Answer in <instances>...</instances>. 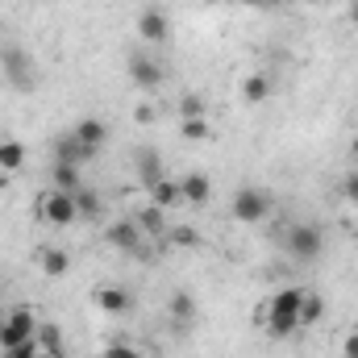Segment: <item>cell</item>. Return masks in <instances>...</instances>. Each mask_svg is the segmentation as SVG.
<instances>
[{
    "instance_id": "obj_4",
    "label": "cell",
    "mask_w": 358,
    "mask_h": 358,
    "mask_svg": "<svg viewBox=\"0 0 358 358\" xmlns=\"http://www.w3.org/2000/svg\"><path fill=\"white\" fill-rule=\"evenodd\" d=\"M34 338H38V317H34V308H8L4 321H0V346L13 350V346H25V342H34Z\"/></svg>"
},
{
    "instance_id": "obj_31",
    "label": "cell",
    "mask_w": 358,
    "mask_h": 358,
    "mask_svg": "<svg viewBox=\"0 0 358 358\" xmlns=\"http://www.w3.org/2000/svg\"><path fill=\"white\" fill-rule=\"evenodd\" d=\"M246 8H271V4H279V0H242Z\"/></svg>"
},
{
    "instance_id": "obj_2",
    "label": "cell",
    "mask_w": 358,
    "mask_h": 358,
    "mask_svg": "<svg viewBox=\"0 0 358 358\" xmlns=\"http://www.w3.org/2000/svg\"><path fill=\"white\" fill-rule=\"evenodd\" d=\"M283 250H287L296 263H313V259H321V250H325V234H321V225H313V221L287 225V229H283Z\"/></svg>"
},
{
    "instance_id": "obj_33",
    "label": "cell",
    "mask_w": 358,
    "mask_h": 358,
    "mask_svg": "<svg viewBox=\"0 0 358 358\" xmlns=\"http://www.w3.org/2000/svg\"><path fill=\"white\" fill-rule=\"evenodd\" d=\"M34 358H59V355H50V350H38V355H34Z\"/></svg>"
},
{
    "instance_id": "obj_13",
    "label": "cell",
    "mask_w": 358,
    "mask_h": 358,
    "mask_svg": "<svg viewBox=\"0 0 358 358\" xmlns=\"http://www.w3.org/2000/svg\"><path fill=\"white\" fill-rule=\"evenodd\" d=\"M96 304H100V313H113V317H121V313H129V308H134L129 292H125V287H113V283L96 287Z\"/></svg>"
},
{
    "instance_id": "obj_18",
    "label": "cell",
    "mask_w": 358,
    "mask_h": 358,
    "mask_svg": "<svg viewBox=\"0 0 358 358\" xmlns=\"http://www.w3.org/2000/svg\"><path fill=\"white\" fill-rule=\"evenodd\" d=\"M267 96H271V76L255 71V76L242 80V100H246V104H263Z\"/></svg>"
},
{
    "instance_id": "obj_7",
    "label": "cell",
    "mask_w": 358,
    "mask_h": 358,
    "mask_svg": "<svg viewBox=\"0 0 358 358\" xmlns=\"http://www.w3.org/2000/svg\"><path fill=\"white\" fill-rule=\"evenodd\" d=\"M0 67H4V76H8V84H17L21 92L34 88V63H29V55L21 50V46H0Z\"/></svg>"
},
{
    "instance_id": "obj_30",
    "label": "cell",
    "mask_w": 358,
    "mask_h": 358,
    "mask_svg": "<svg viewBox=\"0 0 358 358\" xmlns=\"http://www.w3.org/2000/svg\"><path fill=\"white\" fill-rule=\"evenodd\" d=\"M342 355H346V358H358V329H355V334H346V342H342Z\"/></svg>"
},
{
    "instance_id": "obj_22",
    "label": "cell",
    "mask_w": 358,
    "mask_h": 358,
    "mask_svg": "<svg viewBox=\"0 0 358 358\" xmlns=\"http://www.w3.org/2000/svg\"><path fill=\"white\" fill-rule=\"evenodd\" d=\"M200 117H208V104H204V96H196V92L179 96V121H200Z\"/></svg>"
},
{
    "instance_id": "obj_24",
    "label": "cell",
    "mask_w": 358,
    "mask_h": 358,
    "mask_svg": "<svg viewBox=\"0 0 358 358\" xmlns=\"http://www.w3.org/2000/svg\"><path fill=\"white\" fill-rule=\"evenodd\" d=\"M179 134L187 138V142H208L213 138V125L200 117V121H179Z\"/></svg>"
},
{
    "instance_id": "obj_36",
    "label": "cell",
    "mask_w": 358,
    "mask_h": 358,
    "mask_svg": "<svg viewBox=\"0 0 358 358\" xmlns=\"http://www.w3.org/2000/svg\"><path fill=\"white\" fill-rule=\"evenodd\" d=\"M208 4H221V0H208Z\"/></svg>"
},
{
    "instance_id": "obj_5",
    "label": "cell",
    "mask_w": 358,
    "mask_h": 358,
    "mask_svg": "<svg viewBox=\"0 0 358 358\" xmlns=\"http://www.w3.org/2000/svg\"><path fill=\"white\" fill-rule=\"evenodd\" d=\"M104 242L113 246V250H121V255H146V234L138 229V221L134 217H125V221H113L108 229H104Z\"/></svg>"
},
{
    "instance_id": "obj_20",
    "label": "cell",
    "mask_w": 358,
    "mask_h": 358,
    "mask_svg": "<svg viewBox=\"0 0 358 358\" xmlns=\"http://www.w3.org/2000/svg\"><path fill=\"white\" fill-rule=\"evenodd\" d=\"M55 187L76 196V192L84 187V179H80V167H76V163H55Z\"/></svg>"
},
{
    "instance_id": "obj_32",
    "label": "cell",
    "mask_w": 358,
    "mask_h": 358,
    "mask_svg": "<svg viewBox=\"0 0 358 358\" xmlns=\"http://www.w3.org/2000/svg\"><path fill=\"white\" fill-rule=\"evenodd\" d=\"M350 21H355V25H358V0H355V4H350Z\"/></svg>"
},
{
    "instance_id": "obj_14",
    "label": "cell",
    "mask_w": 358,
    "mask_h": 358,
    "mask_svg": "<svg viewBox=\"0 0 358 358\" xmlns=\"http://www.w3.org/2000/svg\"><path fill=\"white\" fill-rule=\"evenodd\" d=\"M134 221H138V229H142L146 238H163V234H167V213H163L159 204L138 208V213H134Z\"/></svg>"
},
{
    "instance_id": "obj_21",
    "label": "cell",
    "mask_w": 358,
    "mask_h": 358,
    "mask_svg": "<svg viewBox=\"0 0 358 358\" xmlns=\"http://www.w3.org/2000/svg\"><path fill=\"white\" fill-rule=\"evenodd\" d=\"M76 213H80L84 221H100L104 208H100V196H96L92 187H80V192H76Z\"/></svg>"
},
{
    "instance_id": "obj_12",
    "label": "cell",
    "mask_w": 358,
    "mask_h": 358,
    "mask_svg": "<svg viewBox=\"0 0 358 358\" xmlns=\"http://www.w3.org/2000/svg\"><path fill=\"white\" fill-rule=\"evenodd\" d=\"M146 196H150V204H159L163 213H171V208L183 204V187H179V179H171V176H163L155 187H146Z\"/></svg>"
},
{
    "instance_id": "obj_19",
    "label": "cell",
    "mask_w": 358,
    "mask_h": 358,
    "mask_svg": "<svg viewBox=\"0 0 358 358\" xmlns=\"http://www.w3.org/2000/svg\"><path fill=\"white\" fill-rule=\"evenodd\" d=\"M321 317H325L321 292H308V287H304V300H300V329H304V325H317Z\"/></svg>"
},
{
    "instance_id": "obj_10",
    "label": "cell",
    "mask_w": 358,
    "mask_h": 358,
    "mask_svg": "<svg viewBox=\"0 0 358 358\" xmlns=\"http://www.w3.org/2000/svg\"><path fill=\"white\" fill-rule=\"evenodd\" d=\"M167 17L159 13V8H146L142 17H138V38L146 42V46H159V42H167Z\"/></svg>"
},
{
    "instance_id": "obj_6",
    "label": "cell",
    "mask_w": 358,
    "mask_h": 358,
    "mask_svg": "<svg viewBox=\"0 0 358 358\" xmlns=\"http://www.w3.org/2000/svg\"><path fill=\"white\" fill-rule=\"evenodd\" d=\"M38 213L50 221V225H71V221H80V213H76V196L71 192H59V187H50L42 200H38Z\"/></svg>"
},
{
    "instance_id": "obj_38",
    "label": "cell",
    "mask_w": 358,
    "mask_h": 358,
    "mask_svg": "<svg viewBox=\"0 0 358 358\" xmlns=\"http://www.w3.org/2000/svg\"><path fill=\"white\" fill-rule=\"evenodd\" d=\"M0 142H4V138H0Z\"/></svg>"
},
{
    "instance_id": "obj_29",
    "label": "cell",
    "mask_w": 358,
    "mask_h": 358,
    "mask_svg": "<svg viewBox=\"0 0 358 358\" xmlns=\"http://www.w3.org/2000/svg\"><path fill=\"white\" fill-rule=\"evenodd\" d=\"M342 196H346V200H355V204H358V171H350V176L342 179Z\"/></svg>"
},
{
    "instance_id": "obj_25",
    "label": "cell",
    "mask_w": 358,
    "mask_h": 358,
    "mask_svg": "<svg viewBox=\"0 0 358 358\" xmlns=\"http://www.w3.org/2000/svg\"><path fill=\"white\" fill-rule=\"evenodd\" d=\"M167 308H171V317H176V321H192V317H196V300H192L187 292H176Z\"/></svg>"
},
{
    "instance_id": "obj_27",
    "label": "cell",
    "mask_w": 358,
    "mask_h": 358,
    "mask_svg": "<svg viewBox=\"0 0 358 358\" xmlns=\"http://www.w3.org/2000/svg\"><path fill=\"white\" fill-rule=\"evenodd\" d=\"M42 350H50V355H59V346H63V334H59V325H38V338H34Z\"/></svg>"
},
{
    "instance_id": "obj_28",
    "label": "cell",
    "mask_w": 358,
    "mask_h": 358,
    "mask_svg": "<svg viewBox=\"0 0 358 358\" xmlns=\"http://www.w3.org/2000/svg\"><path fill=\"white\" fill-rule=\"evenodd\" d=\"M100 358H138V350H129V346L113 342V346H104V355H100Z\"/></svg>"
},
{
    "instance_id": "obj_34",
    "label": "cell",
    "mask_w": 358,
    "mask_h": 358,
    "mask_svg": "<svg viewBox=\"0 0 358 358\" xmlns=\"http://www.w3.org/2000/svg\"><path fill=\"white\" fill-rule=\"evenodd\" d=\"M350 150H355V159H358V138H355V146H350Z\"/></svg>"
},
{
    "instance_id": "obj_17",
    "label": "cell",
    "mask_w": 358,
    "mask_h": 358,
    "mask_svg": "<svg viewBox=\"0 0 358 358\" xmlns=\"http://www.w3.org/2000/svg\"><path fill=\"white\" fill-rule=\"evenodd\" d=\"M55 163H76V167L88 163V155H84V146L76 142V134H63V138L55 142Z\"/></svg>"
},
{
    "instance_id": "obj_1",
    "label": "cell",
    "mask_w": 358,
    "mask_h": 358,
    "mask_svg": "<svg viewBox=\"0 0 358 358\" xmlns=\"http://www.w3.org/2000/svg\"><path fill=\"white\" fill-rule=\"evenodd\" d=\"M300 300H304V287H279L263 304L259 321L267 325L271 338H292L300 329Z\"/></svg>"
},
{
    "instance_id": "obj_37",
    "label": "cell",
    "mask_w": 358,
    "mask_h": 358,
    "mask_svg": "<svg viewBox=\"0 0 358 358\" xmlns=\"http://www.w3.org/2000/svg\"><path fill=\"white\" fill-rule=\"evenodd\" d=\"M0 321H4V313H0Z\"/></svg>"
},
{
    "instance_id": "obj_15",
    "label": "cell",
    "mask_w": 358,
    "mask_h": 358,
    "mask_svg": "<svg viewBox=\"0 0 358 358\" xmlns=\"http://www.w3.org/2000/svg\"><path fill=\"white\" fill-rule=\"evenodd\" d=\"M134 167H138V179H142V187H155L159 179L167 176L155 150H138V159H134Z\"/></svg>"
},
{
    "instance_id": "obj_16",
    "label": "cell",
    "mask_w": 358,
    "mask_h": 358,
    "mask_svg": "<svg viewBox=\"0 0 358 358\" xmlns=\"http://www.w3.org/2000/svg\"><path fill=\"white\" fill-rule=\"evenodd\" d=\"M38 267H42V275H46V279H63V275H67V267H71V259H67L59 246H46V250L38 255Z\"/></svg>"
},
{
    "instance_id": "obj_26",
    "label": "cell",
    "mask_w": 358,
    "mask_h": 358,
    "mask_svg": "<svg viewBox=\"0 0 358 358\" xmlns=\"http://www.w3.org/2000/svg\"><path fill=\"white\" fill-rule=\"evenodd\" d=\"M163 238H167V242H176V246H187V250H192V246H200V234H196V229H187V225H167V234H163Z\"/></svg>"
},
{
    "instance_id": "obj_11",
    "label": "cell",
    "mask_w": 358,
    "mask_h": 358,
    "mask_svg": "<svg viewBox=\"0 0 358 358\" xmlns=\"http://www.w3.org/2000/svg\"><path fill=\"white\" fill-rule=\"evenodd\" d=\"M179 187H183V204H192V208H200V204H208V200H213V179L204 176V171L183 176V179H179Z\"/></svg>"
},
{
    "instance_id": "obj_23",
    "label": "cell",
    "mask_w": 358,
    "mask_h": 358,
    "mask_svg": "<svg viewBox=\"0 0 358 358\" xmlns=\"http://www.w3.org/2000/svg\"><path fill=\"white\" fill-rule=\"evenodd\" d=\"M21 163H25V146L4 138V142H0V171H17Z\"/></svg>"
},
{
    "instance_id": "obj_8",
    "label": "cell",
    "mask_w": 358,
    "mask_h": 358,
    "mask_svg": "<svg viewBox=\"0 0 358 358\" xmlns=\"http://www.w3.org/2000/svg\"><path fill=\"white\" fill-rule=\"evenodd\" d=\"M125 71H129V80H134V88H159L163 84V67L146 55V50H134L129 55V63H125Z\"/></svg>"
},
{
    "instance_id": "obj_3",
    "label": "cell",
    "mask_w": 358,
    "mask_h": 358,
    "mask_svg": "<svg viewBox=\"0 0 358 358\" xmlns=\"http://www.w3.org/2000/svg\"><path fill=\"white\" fill-rule=\"evenodd\" d=\"M275 213V200H271L263 187H238L234 192V221L242 225H259Z\"/></svg>"
},
{
    "instance_id": "obj_9",
    "label": "cell",
    "mask_w": 358,
    "mask_h": 358,
    "mask_svg": "<svg viewBox=\"0 0 358 358\" xmlns=\"http://www.w3.org/2000/svg\"><path fill=\"white\" fill-rule=\"evenodd\" d=\"M71 134H76V142L84 146V155H88V159H96V155L104 150V142H108V125H104V121H96V117H84Z\"/></svg>"
},
{
    "instance_id": "obj_35",
    "label": "cell",
    "mask_w": 358,
    "mask_h": 358,
    "mask_svg": "<svg viewBox=\"0 0 358 358\" xmlns=\"http://www.w3.org/2000/svg\"><path fill=\"white\" fill-rule=\"evenodd\" d=\"M300 4H321V0H300Z\"/></svg>"
}]
</instances>
